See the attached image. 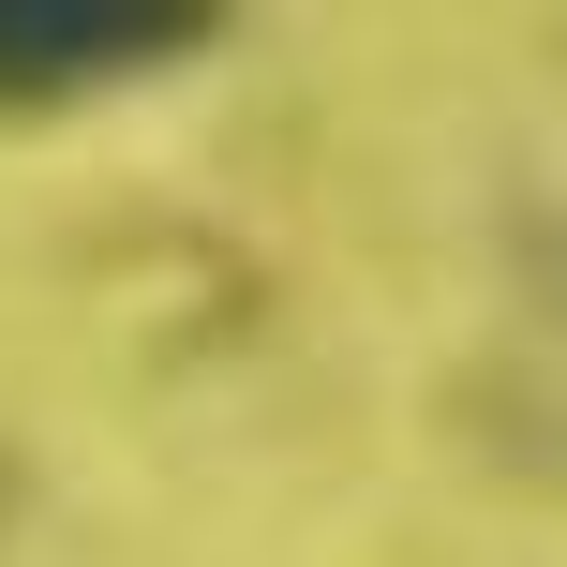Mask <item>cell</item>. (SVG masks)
<instances>
[{
	"label": "cell",
	"mask_w": 567,
	"mask_h": 567,
	"mask_svg": "<svg viewBox=\"0 0 567 567\" xmlns=\"http://www.w3.org/2000/svg\"><path fill=\"white\" fill-rule=\"evenodd\" d=\"M209 45H225L209 0H0V120H60L105 90L195 75Z\"/></svg>",
	"instance_id": "obj_1"
}]
</instances>
